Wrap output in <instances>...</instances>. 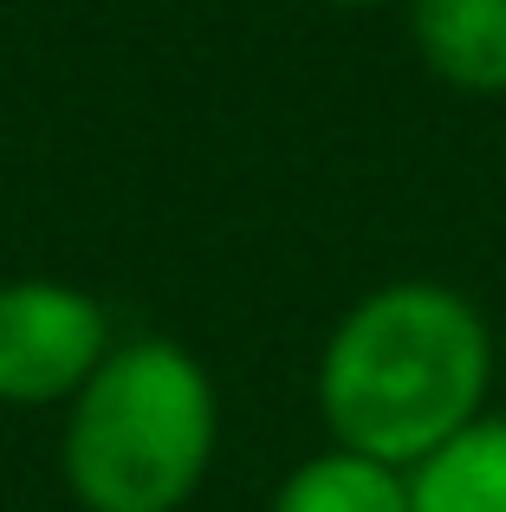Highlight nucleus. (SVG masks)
Listing matches in <instances>:
<instances>
[{
	"mask_svg": "<svg viewBox=\"0 0 506 512\" xmlns=\"http://www.w3.org/2000/svg\"><path fill=\"white\" fill-rule=\"evenodd\" d=\"M500 376L494 318L448 279H390L338 312L312 370L331 448L416 467L487 415Z\"/></svg>",
	"mask_w": 506,
	"mask_h": 512,
	"instance_id": "nucleus-1",
	"label": "nucleus"
},
{
	"mask_svg": "<svg viewBox=\"0 0 506 512\" xmlns=\"http://www.w3.org/2000/svg\"><path fill=\"white\" fill-rule=\"evenodd\" d=\"M215 448L221 389L176 338H117L59 422V474L78 512H182Z\"/></svg>",
	"mask_w": 506,
	"mask_h": 512,
	"instance_id": "nucleus-2",
	"label": "nucleus"
},
{
	"mask_svg": "<svg viewBox=\"0 0 506 512\" xmlns=\"http://www.w3.org/2000/svg\"><path fill=\"white\" fill-rule=\"evenodd\" d=\"M111 344L98 292L46 273L0 279V409H65Z\"/></svg>",
	"mask_w": 506,
	"mask_h": 512,
	"instance_id": "nucleus-3",
	"label": "nucleus"
},
{
	"mask_svg": "<svg viewBox=\"0 0 506 512\" xmlns=\"http://www.w3.org/2000/svg\"><path fill=\"white\" fill-rule=\"evenodd\" d=\"M409 46L435 85L506 98V0H403Z\"/></svg>",
	"mask_w": 506,
	"mask_h": 512,
	"instance_id": "nucleus-4",
	"label": "nucleus"
},
{
	"mask_svg": "<svg viewBox=\"0 0 506 512\" xmlns=\"http://www.w3.org/2000/svg\"><path fill=\"white\" fill-rule=\"evenodd\" d=\"M409 512H506V415H481L409 467Z\"/></svg>",
	"mask_w": 506,
	"mask_h": 512,
	"instance_id": "nucleus-5",
	"label": "nucleus"
},
{
	"mask_svg": "<svg viewBox=\"0 0 506 512\" xmlns=\"http://www.w3.org/2000/svg\"><path fill=\"white\" fill-rule=\"evenodd\" d=\"M266 512H409L403 467H383L351 448H318L286 467Z\"/></svg>",
	"mask_w": 506,
	"mask_h": 512,
	"instance_id": "nucleus-6",
	"label": "nucleus"
},
{
	"mask_svg": "<svg viewBox=\"0 0 506 512\" xmlns=\"http://www.w3.org/2000/svg\"><path fill=\"white\" fill-rule=\"evenodd\" d=\"M494 350H500V376H506V318L494 325Z\"/></svg>",
	"mask_w": 506,
	"mask_h": 512,
	"instance_id": "nucleus-7",
	"label": "nucleus"
},
{
	"mask_svg": "<svg viewBox=\"0 0 506 512\" xmlns=\"http://www.w3.org/2000/svg\"><path fill=\"white\" fill-rule=\"evenodd\" d=\"M325 7H396V0H325Z\"/></svg>",
	"mask_w": 506,
	"mask_h": 512,
	"instance_id": "nucleus-8",
	"label": "nucleus"
},
{
	"mask_svg": "<svg viewBox=\"0 0 506 512\" xmlns=\"http://www.w3.org/2000/svg\"><path fill=\"white\" fill-rule=\"evenodd\" d=\"M500 169H506V130H500Z\"/></svg>",
	"mask_w": 506,
	"mask_h": 512,
	"instance_id": "nucleus-9",
	"label": "nucleus"
}]
</instances>
